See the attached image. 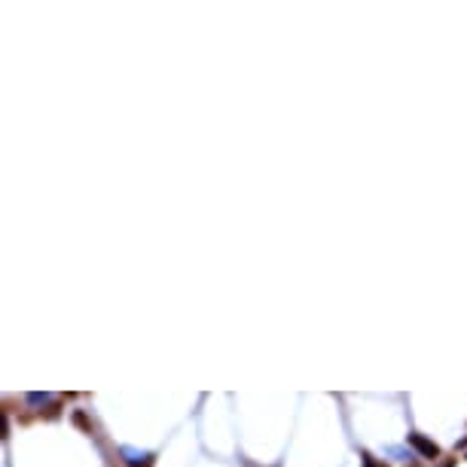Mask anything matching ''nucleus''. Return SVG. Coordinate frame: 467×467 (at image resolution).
Here are the masks:
<instances>
[{
  "label": "nucleus",
  "mask_w": 467,
  "mask_h": 467,
  "mask_svg": "<svg viewBox=\"0 0 467 467\" xmlns=\"http://www.w3.org/2000/svg\"><path fill=\"white\" fill-rule=\"evenodd\" d=\"M409 446H413V449H419L424 458H440V446L430 443L428 437H422V434H409Z\"/></svg>",
  "instance_id": "f257e3e1"
}]
</instances>
